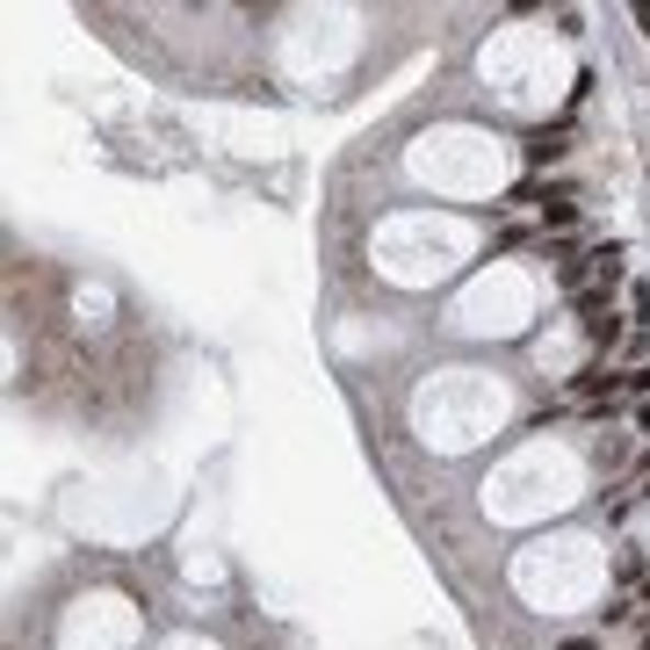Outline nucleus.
Masks as SVG:
<instances>
[{
    "label": "nucleus",
    "instance_id": "f257e3e1",
    "mask_svg": "<svg viewBox=\"0 0 650 650\" xmlns=\"http://www.w3.org/2000/svg\"><path fill=\"white\" fill-rule=\"evenodd\" d=\"M621 377H629V369H621ZM615 369H607V361H585V369H579V377H571V391H579L585 397V405H615Z\"/></svg>",
    "mask_w": 650,
    "mask_h": 650
},
{
    "label": "nucleus",
    "instance_id": "f03ea898",
    "mask_svg": "<svg viewBox=\"0 0 650 650\" xmlns=\"http://www.w3.org/2000/svg\"><path fill=\"white\" fill-rule=\"evenodd\" d=\"M564 153H571V123H542V131H528V167H557Z\"/></svg>",
    "mask_w": 650,
    "mask_h": 650
},
{
    "label": "nucleus",
    "instance_id": "7ed1b4c3",
    "mask_svg": "<svg viewBox=\"0 0 650 650\" xmlns=\"http://www.w3.org/2000/svg\"><path fill=\"white\" fill-rule=\"evenodd\" d=\"M621 340H629V325H621V311H615V304L585 318V347H593V355H615Z\"/></svg>",
    "mask_w": 650,
    "mask_h": 650
},
{
    "label": "nucleus",
    "instance_id": "20e7f679",
    "mask_svg": "<svg viewBox=\"0 0 650 650\" xmlns=\"http://www.w3.org/2000/svg\"><path fill=\"white\" fill-rule=\"evenodd\" d=\"M621 391H629V397H636V405H650V361H636L629 377H621Z\"/></svg>",
    "mask_w": 650,
    "mask_h": 650
},
{
    "label": "nucleus",
    "instance_id": "39448f33",
    "mask_svg": "<svg viewBox=\"0 0 650 650\" xmlns=\"http://www.w3.org/2000/svg\"><path fill=\"white\" fill-rule=\"evenodd\" d=\"M629 318H636V333H650V282L629 290Z\"/></svg>",
    "mask_w": 650,
    "mask_h": 650
},
{
    "label": "nucleus",
    "instance_id": "423d86ee",
    "mask_svg": "<svg viewBox=\"0 0 650 650\" xmlns=\"http://www.w3.org/2000/svg\"><path fill=\"white\" fill-rule=\"evenodd\" d=\"M636 615V599L629 593H621V599H607V607H599V621H607V629H615V621H629Z\"/></svg>",
    "mask_w": 650,
    "mask_h": 650
},
{
    "label": "nucleus",
    "instance_id": "0eeeda50",
    "mask_svg": "<svg viewBox=\"0 0 650 650\" xmlns=\"http://www.w3.org/2000/svg\"><path fill=\"white\" fill-rule=\"evenodd\" d=\"M636 427H643V434H650V405H636Z\"/></svg>",
    "mask_w": 650,
    "mask_h": 650
},
{
    "label": "nucleus",
    "instance_id": "6e6552de",
    "mask_svg": "<svg viewBox=\"0 0 650 650\" xmlns=\"http://www.w3.org/2000/svg\"><path fill=\"white\" fill-rule=\"evenodd\" d=\"M636 650H650V629H643V636H636Z\"/></svg>",
    "mask_w": 650,
    "mask_h": 650
},
{
    "label": "nucleus",
    "instance_id": "1a4fd4ad",
    "mask_svg": "<svg viewBox=\"0 0 650 650\" xmlns=\"http://www.w3.org/2000/svg\"><path fill=\"white\" fill-rule=\"evenodd\" d=\"M636 498H650V478H643V492H636Z\"/></svg>",
    "mask_w": 650,
    "mask_h": 650
}]
</instances>
